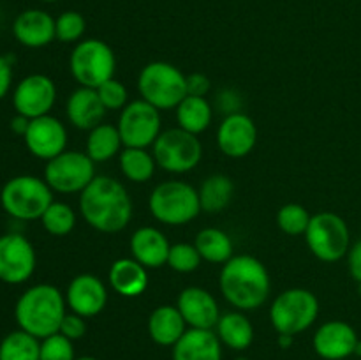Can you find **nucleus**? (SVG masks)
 I'll return each instance as SVG.
<instances>
[{"mask_svg": "<svg viewBox=\"0 0 361 360\" xmlns=\"http://www.w3.org/2000/svg\"><path fill=\"white\" fill-rule=\"evenodd\" d=\"M80 212L90 228L118 233L133 219V200L120 180L97 175L80 193Z\"/></svg>", "mask_w": 361, "mask_h": 360, "instance_id": "1", "label": "nucleus"}, {"mask_svg": "<svg viewBox=\"0 0 361 360\" xmlns=\"http://www.w3.org/2000/svg\"><path fill=\"white\" fill-rule=\"evenodd\" d=\"M219 288L238 311H256L270 295V274L257 258L238 254L222 265Z\"/></svg>", "mask_w": 361, "mask_h": 360, "instance_id": "2", "label": "nucleus"}, {"mask_svg": "<svg viewBox=\"0 0 361 360\" xmlns=\"http://www.w3.org/2000/svg\"><path fill=\"white\" fill-rule=\"evenodd\" d=\"M66 314V295L53 284L30 286L14 306L18 327L37 339L56 334Z\"/></svg>", "mask_w": 361, "mask_h": 360, "instance_id": "3", "label": "nucleus"}, {"mask_svg": "<svg viewBox=\"0 0 361 360\" xmlns=\"http://www.w3.org/2000/svg\"><path fill=\"white\" fill-rule=\"evenodd\" d=\"M53 191L44 179L34 175H18L7 180L0 191V205L18 221L41 219L53 203Z\"/></svg>", "mask_w": 361, "mask_h": 360, "instance_id": "4", "label": "nucleus"}, {"mask_svg": "<svg viewBox=\"0 0 361 360\" xmlns=\"http://www.w3.org/2000/svg\"><path fill=\"white\" fill-rule=\"evenodd\" d=\"M150 214L168 226H183L200 215V193L182 180H168L152 191L148 198Z\"/></svg>", "mask_w": 361, "mask_h": 360, "instance_id": "5", "label": "nucleus"}, {"mask_svg": "<svg viewBox=\"0 0 361 360\" xmlns=\"http://www.w3.org/2000/svg\"><path fill=\"white\" fill-rule=\"evenodd\" d=\"M137 90L157 109H175L187 97V76L173 64L155 60L141 69Z\"/></svg>", "mask_w": 361, "mask_h": 360, "instance_id": "6", "label": "nucleus"}, {"mask_svg": "<svg viewBox=\"0 0 361 360\" xmlns=\"http://www.w3.org/2000/svg\"><path fill=\"white\" fill-rule=\"evenodd\" d=\"M69 71L80 87L99 88L115 78V52L101 39H81L71 52Z\"/></svg>", "mask_w": 361, "mask_h": 360, "instance_id": "7", "label": "nucleus"}, {"mask_svg": "<svg viewBox=\"0 0 361 360\" xmlns=\"http://www.w3.org/2000/svg\"><path fill=\"white\" fill-rule=\"evenodd\" d=\"M317 316L319 300L305 288L286 289L270 306V321L277 334H302L316 323Z\"/></svg>", "mask_w": 361, "mask_h": 360, "instance_id": "8", "label": "nucleus"}, {"mask_svg": "<svg viewBox=\"0 0 361 360\" xmlns=\"http://www.w3.org/2000/svg\"><path fill=\"white\" fill-rule=\"evenodd\" d=\"M305 242L317 260L334 263L349 253L351 233L348 222L341 215L334 212H319L310 217Z\"/></svg>", "mask_w": 361, "mask_h": 360, "instance_id": "9", "label": "nucleus"}, {"mask_svg": "<svg viewBox=\"0 0 361 360\" xmlns=\"http://www.w3.org/2000/svg\"><path fill=\"white\" fill-rule=\"evenodd\" d=\"M152 147V154L159 168L176 175L192 172L203 157V145L200 138L180 127L162 131Z\"/></svg>", "mask_w": 361, "mask_h": 360, "instance_id": "10", "label": "nucleus"}, {"mask_svg": "<svg viewBox=\"0 0 361 360\" xmlns=\"http://www.w3.org/2000/svg\"><path fill=\"white\" fill-rule=\"evenodd\" d=\"M95 162L87 152L66 150L46 162L44 180L60 194L81 193L95 179Z\"/></svg>", "mask_w": 361, "mask_h": 360, "instance_id": "11", "label": "nucleus"}, {"mask_svg": "<svg viewBox=\"0 0 361 360\" xmlns=\"http://www.w3.org/2000/svg\"><path fill=\"white\" fill-rule=\"evenodd\" d=\"M161 109L152 106L145 99L127 102L120 112L118 129L123 147L148 148L155 143L161 131Z\"/></svg>", "mask_w": 361, "mask_h": 360, "instance_id": "12", "label": "nucleus"}, {"mask_svg": "<svg viewBox=\"0 0 361 360\" xmlns=\"http://www.w3.org/2000/svg\"><path fill=\"white\" fill-rule=\"evenodd\" d=\"M37 263L35 249L21 233L0 236V281L6 284H23L32 277Z\"/></svg>", "mask_w": 361, "mask_h": 360, "instance_id": "13", "label": "nucleus"}, {"mask_svg": "<svg viewBox=\"0 0 361 360\" xmlns=\"http://www.w3.org/2000/svg\"><path fill=\"white\" fill-rule=\"evenodd\" d=\"M56 101L55 81L46 74H28L13 92V106L18 115L27 119L49 115Z\"/></svg>", "mask_w": 361, "mask_h": 360, "instance_id": "14", "label": "nucleus"}, {"mask_svg": "<svg viewBox=\"0 0 361 360\" xmlns=\"http://www.w3.org/2000/svg\"><path fill=\"white\" fill-rule=\"evenodd\" d=\"M23 140L28 152L46 162L67 150L66 126L51 115L32 119Z\"/></svg>", "mask_w": 361, "mask_h": 360, "instance_id": "15", "label": "nucleus"}, {"mask_svg": "<svg viewBox=\"0 0 361 360\" xmlns=\"http://www.w3.org/2000/svg\"><path fill=\"white\" fill-rule=\"evenodd\" d=\"M257 143V127L249 115L242 112L229 113L217 129L219 150L231 159L247 157Z\"/></svg>", "mask_w": 361, "mask_h": 360, "instance_id": "16", "label": "nucleus"}, {"mask_svg": "<svg viewBox=\"0 0 361 360\" xmlns=\"http://www.w3.org/2000/svg\"><path fill=\"white\" fill-rule=\"evenodd\" d=\"M66 302L71 313L94 318L104 311L108 304V289L97 275L80 274L67 286Z\"/></svg>", "mask_w": 361, "mask_h": 360, "instance_id": "17", "label": "nucleus"}, {"mask_svg": "<svg viewBox=\"0 0 361 360\" xmlns=\"http://www.w3.org/2000/svg\"><path fill=\"white\" fill-rule=\"evenodd\" d=\"M358 334L349 323L330 320L321 325L312 337L314 352L324 360H345L355 355Z\"/></svg>", "mask_w": 361, "mask_h": 360, "instance_id": "18", "label": "nucleus"}, {"mask_svg": "<svg viewBox=\"0 0 361 360\" xmlns=\"http://www.w3.org/2000/svg\"><path fill=\"white\" fill-rule=\"evenodd\" d=\"M176 307L182 313L189 328L214 330L221 318L215 296L200 286H189V288L182 289L176 299Z\"/></svg>", "mask_w": 361, "mask_h": 360, "instance_id": "19", "label": "nucleus"}, {"mask_svg": "<svg viewBox=\"0 0 361 360\" xmlns=\"http://www.w3.org/2000/svg\"><path fill=\"white\" fill-rule=\"evenodd\" d=\"M13 35L25 48H44L56 39L55 18L42 9H25L14 18Z\"/></svg>", "mask_w": 361, "mask_h": 360, "instance_id": "20", "label": "nucleus"}, {"mask_svg": "<svg viewBox=\"0 0 361 360\" xmlns=\"http://www.w3.org/2000/svg\"><path fill=\"white\" fill-rule=\"evenodd\" d=\"M130 254L136 261H140L147 268H161L168 265L169 249L171 244L168 242L164 233L154 226H143L136 229L130 236Z\"/></svg>", "mask_w": 361, "mask_h": 360, "instance_id": "21", "label": "nucleus"}, {"mask_svg": "<svg viewBox=\"0 0 361 360\" xmlns=\"http://www.w3.org/2000/svg\"><path fill=\"white\" fill-rule=\"evenodd\" d=\"M106 112L108 109L104 108L95 88L80 87L67 99V119L80 131H92L102 124Z\"/></svg>", "mask_w": 361, "mask_h": 360, "instance_id": "22", "label": "nucleus"}, {"mask_svg": "<svg viewBox=\"0 0 361 360\" xmlns=\"http://www.w3.org/2000/svg\"><path fill=\"white\" fill-rule=\"evenodd\" d=\"M171 355L173 360H222V342L214 330L187 328Z\"/></svg>", "mask_w": 361, "mask_h": 360, "instance_id": "23", "label": "nucleus"}, {"mask_svg": "<svg viewBox=\"0 0 361 360\" xmlns=\"http://www.w3.org/2000/svg\"><path fill=\"white\" fill-rule=\"evenodd\" d=\"M108 279L113 292L126 299H136L148 288L147 267H143L134 258H120L113 261Z\"/></svg>", "mask_w": 361, "mask_h": 360, "instance_id": "24", "label": "nucleus"}, {"mask_svg": "<svg viewBox=\"0 0 361 360\" xmlns=\"http://www.w3.org/2000/svg\"><path fill=\"white\" fill-rule=\"evenodd\" d=\"M148 335L159 346H175L187 332V323L176 306H159L148 316Z\"/></svg>", "mask_w": 361, "mask_h": 360, "instance_id": "25", "label": "nucleus"}, {"mask_svg": "<svg viewBox=\"0 0 361 360\" xmlns=\"http://www.w3.org/2000/svg\"><path fill=\"white\" fill-rule=\"evenodd\" d=\"M215 334L219 335L222 344L235 352H243L254 341V327L243 311L221 314L219 323L215 325Z\"/></svg>", "mask_w": 361, "mask_h": 360, "instance_id": "26", "label": "nucleus"}, {"mask_svg": "<svg viewBox=\"0 0 361 360\" xmlns=\"http://www.w3.org/2000/svg\"><path fill=\"white\" fill-rule=\"evenodd\" d=\"M176 122L180 129L190 134H201L210 127L212 122V106L207 97H196L187 95L182 102L175 108Z\"/></svg>", "mask_w": 361, "mask_h": 360, "instance_id": "27", "label": "nucleus"}, {"mask_svg": "<svg viewBox=\"0 0 361 360\" xmlns=\"http://www.w3.org/2000/svg\"><path fill=\"white\" fill-rule=\"evenodd\" d=\"M200 203L201 212L208 214H219L224 210L235 194V184L228 175L215 173V175L207 176L200 187Z\"/></svg>", "mask_w": 361, "mask_h": 360, "instance_id": "28", "label": "nucleus"}, {"mask_svg": "<svg viewBox=\"0 0 361 360\" xmlns=\"http://www.w3.org/2000/svg\"><path fill=\"white\" fill-rule=\"evenodd\" d=\"M122 138L116 126L111 124H99L88 131L87 154L94 162H106L122 152Z\"/></svg>", "mask_w": 361, "mask_h": 360, "instance_id": "29", "label": "nucleus"}, {"mask_svg": "<svg viewBox=\"0 0 361 360\" xmlns=\"http://www.w3.org/2000/svg\"><path fill=\"white\" fill-rule=\"evenodd\" d=\"M197 253L201 260L210 261V263H222L233 258V240L226 232L219 228H204L201 229L194 240Z\"/></svg>", "mask_w": 361, "mask_h": 360, "instance_id": "30", "label": "nucleus"}, {"mask_svg": "<svg viewBox=\"0 0 361 360\" xmlns=\"http://www.w3.org/2000/svg\"><path fill=\"white\" fill-rule=\"evenodd\" d=\"M118 164L123 176L136 184L148 182L154 176L155 168H157L154 154H150L147 148L126 147L120 152Z\"/></svg>", "mask_w": 361, "mask_h": 360, "instance_id": "31", "label": "nucleus"}, {"mask_svg": "<svg viewBox=\"0 0 361 360\" xmlns=\"http://www.w3.org/2000/svg\"><path fill=\"white\" fill-rule=\"evenodd\" d=\"M41 356V339L28 332H9L0 341V360H39Z\"/></svg>", "mask_w": 361, "mask_h": 360, "instance_id": "32", "label": "nucleus"}, {"mask_svg": "<svg viewBox=\"0 0 361 360\" xmlns=\"http://www.w3.org/2000/svg\"><path fill=\"white\" fill-rule=\"evenodd\" d=\"M41 224L49 235L66 236L76 226V214L63 201H53L41 217Z\"/></svg>", "mask_w": 361, "mask_h": 360, "instance_id": "33", "label": "nucleus"}, {"mask_svg": "<svg viewBox=\"0 0 361 360\" xmlns=\"http://www.w3.org/2000/svg\"><path fill=\"white\" fill-rule=\"evenodd\" d=\"M312 215L309 214L303 205L300 203H286L277 212V226L286 233V235L298 236L305 235L307 228Z\"/></svg>", "mask_w": 361, "mask_h": 360, "instance_id": "34", "label": "nucleus"}, {"mask_svg": "<svg viewBox=\"0 0 361 360\" xmlns=\"http://www.w3.org/2000/svg\"><path fill=\"white\" fill-rule=\"evenodd\" d=\"M87 30V20L78 11H66L55 18V35L60 42H80Z\"/></svg>", "mask_w": 361, "mask_h": 360, "instance_id": "35", "label": "nucleus"}, {"mask_svg": "<svg viewBox=\"0 0 361 360\" xmlns=\"http://www.w3.org/2000/svg\"><path fill=\"white\" fill-rule=\"evenodd\" d=\"M200 265L201 256L194 244H173L168 256V267L171 268V270L178 272V274H190V272L197 270Z\"/></svg>", "mask_w": 361, "mask_h": 360, "instance_id": "36", "label": "nucleus"}, {"mask_svg": "<svg viewBox=\"0 0 361 360\" xmlns=\"http://www.w3.org/2000/svg\"><path fill=\"white\" fill-rule=\"evenodd\" d=\"M74 344L60 332L41 339V356L39 360H74Z\"/></svg>", "mask_w": 361, "mask_h": 360, "instance_id": "37", "label": "nucleus"}, {"mask_svg": "<svg viewBox=\"0 0 361 360\" xmlns=\"http://www.w3.org/2000/svg\"><path fill=\"white\" fill-rule=\"evenodd\" d=\"M101 97L102 104H104L106 109H120L122 112L123 108L127 106V99H129V92H127L126 85L122 81L115 80H108L106 83H102L101 87L95 88Z\"/></svg>", "mask_w": 361, "mask_h": 360, "instance_id": "38", "label": "nucleus"}, {"mask_svg": "<svg viewBox=\"0 0 361 360\" xmlns=\"http://www.w3.org/2000/svg\"><path fill=\"white\" fill-rule=\"evenodd\" d=\"M87 318L80 316V314L76 313H67L66 316H63L62 323H60V334L66 335L67 339H71V341H78V339L83 337L85 334H87Z\"/></svg>", "mask_w": 361, "mask_h": 360, "instance_id": "39", "label": "nucleus"}, {"mask_svg": "<svg viewBox=\"0 0 361 360\" xmlns=\"http://www.w3.org/2000/svg\"><path fill=\"white\" fill-rule=\"evenodd\" d=\"M210 88H212V81L207 74L192 73L187 76V95L207 97Z\"/></svg>", "mask_w": 361, "mask_h": 360, "instance_id": "40", "label": "nucleus"}, {"mask_svg": "<svg viewBox=\"0 0 361 360\" xmlns=\"http://www.w3.org/2000/svg\"><path fill=\"white\" fill-rule=\"evenodd\" d=\"M11 85H13V66L9 56L0 55V101L7 95Z\"/></svg>", "mask_w": 361, "mask_h": 360, "instance_id": "41", "label": "nucleus"}, {"mask_svg": "<svg viewBox=\"0 0 361 360\" xmlns=\"http://www.w3.org/2000/svg\"><path fill=\"white\" fill-rule=\"evenodd\" d=\"M348 263L353 279H355L358 284H361V239L349 249Z\"/></svg>", "mask_w": 361, "mask_h": 360, "instance_id": "42", "label": "nucleus"}, {"mask_svg": "<svg viewBox=\"0 0 361 360\" xmlns=\"http://www.w3.org/2000/svg\"><path fill=\"white\" fill-rule=\"evenodd\" d=\"M28 126H30V119H27V116L23 115H18V113L16 116L11 120V131H13L14 134H18V136H25Z\"/></svg>", "mask_w": 361, "mask_h": 360, "instance_id": "43", "label": "nucleus"}, {"mask_svg": "<svg viewBox=\"0 0 361 360\" xmlns=\"http://www.w3.org/2000/svg\"><path fill=\"white\" fill-rule=\"evenodd\" d=\"M295 342V335H289V334H279L277 337V344L281 346L282 349H289Z\"/></svg>", "mask_w": 361, "mask_h": 360, "instance_id": "44", "label": "nucleus"}, {"mask_svg": "<svg viewBox=\"0 0 361 360\" xmlns=\"http://www.w3.org/2000/svg\"><path fill=\"white\" fill-rule=\"evenodd\" d=\"M74 360H99V359H95V356H90V355H85V356H76Z\"/></svg>", "mask_w": 361, "mask_h": 360, "instance_id": "45", "label": "nucleus"}, {"mask_svg": "<svg viewBox=\"0 0 361 360\" xmlns=\"http://www.w3.org/2000/svg\"><path fill=\"white\" fill-rule=\"evenodd\" d=\"M355 355H356V356H361V341H358V344H356Z\"/></svg>", "mask_w": 361, "mask_h": 360, "instance_id": "46", "label": "nucleus"}, {"mask_svg": "<svg viewBox=\"0 0 361 360\" xmlns=\"http://www.w3.org/2000/svg\"><path fill=\"white\" fill-rule=\"evenodd\" d=\"M39 2H46V4H55V2H60V0H39Z\"/></svg>", "mask_w": 361, "mask_h": 360, "instance_id": "47", "label": "nucleus"}, {"mask_svg": "<svg viewBox=\"0 0 361 360\" xmlns=\"http://www.w3.org/2000/svg\"><path fill=\"white\" fill-rule=\"evenodd\" d=\"M235 360H249V359H245V356H236Z\"/></svg>", "mask_w": 361, "mask_h": 360, "instance_id": "48", "label": "nucleus"}, {"mask_svg": "<svg viewBox=\"0 0 361 360\" xmlns=\"http://www.w3.org/2000/svg\"><path fill=\"white\" fill-rule=\"evenodd\" d=\"M345 360H351V359H345Z\"/></svg>", "mask_w": 361, "mask_h": 360, "instance_id": "49", "label": "nucleus"}]
</instances>
